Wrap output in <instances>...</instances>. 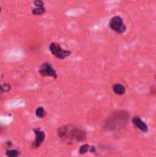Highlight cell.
I'll return each instance as SVG.
<instances>
[{"instance_id": "cell-15", "label": "cell", "mask_w": 156, "mask_h": 157, "mask_svg": "<svg viewBox=\"0 0 156 157\" xmlns=\"http://www.w3.org/2000/svg\"><path fill=\"white\" fill-rule=\"evenodd\" d=\"M0 12H1V7H0Z\"/></svg>"}, {"instance_id": "cell-2", "label": "cell", "mask_w": 156, "mask_h": 157, "mask_svg": "<svg viewBox=\"0 0 156 157\" xmlns=\"http://www.w3.org/2000/svg\"><path fill=\"white\" fill-rule=\"evenodd\" d=\"M50 52L53 54L54 56H56L59 59H64L66 57H68L71 54V51H66V50H63L60 45L58 43L53 42L50 43Z\"/></svg>"}, {"instance_id": "cell-3", "label": "cell", "mask_w": 156, "mask_h": 157, "mask_svg": "<svg viewBox=\"0 0 156 157\" xmlns=\"http://www.w3.org/2000/svg\"><path fill=\"white\" fill-rule=\"evenodd\" d=\"M109 27L111 30H113L114 31L121 34V33H124L125 30H126V26L123 22V19L119 17V16H116V17H113L110 21H109Z\"/></svg>"}, {"instance_id": "cell-14", "label": "cell", "mask_w": 156, "mask_h": 157, "mask_svg": "<svg viewBox=\"0 0 156 157\" xmlns=\"http://www.w3.org/2000/svg\"><path fill=\"white\" fill-rule=\"evenodd\" d=\"M4 90H3V87H2V85H0V97H2V96L4 95Z\"/></svg>"}, {"instance_id": "cell-13", "label": "cell", "mask_w": 156, "mask_h": 157, "mask_svg": "<svg viewBox=\"0 0 156 157\" xmlns=\"http://www.w3.org/2000/svg\"><path fill=\"white\" fill-rule=\"evenodd\" d=\"M34 4H35V6H37V8L43 7V2H41V1H36Z\"/></svg>"}, {"instance_id": "cell-8", "label": "cell", "mask_w": 156, "mask_h": 157, "mask_svg": "<svg viewBox=\"0 0 156 157\" xmlns=\"http://www.w3.org/2000/svg\"><path fill=\"white\" fill-rule=\"evenodd\" d=\"M36 116L38 118H44L46 116V111L42 107H40L36 110Z\"/></svg>"}, {"instance_id": "cell-4", "label": "cell", "mask_w": 156, "mask_h": 157, "mask_svg": "<svg viewBox=\"0 0 156 157\" xmlns=\"http://www.w3.org/2000/svg\"><path fill=\"white\" fill-rule=\"evenodd\" d=\"M40 75L42 76H50L54 78H57V75L55 70L53 68L49 63H44L40 65Z\"/></svg>"}, {"instance_id": "cell-5", "label": "cell", "mask_w": 156, "mask_h": 157, "mask_svg": "<svg viewBox=\"0 0 156 157\" xmlns=\"http://www.w3.org/2000/svg\"><path fill=\"white\" fill-rule=\"evenodd\" d=\"M34 132L36 134V139H35V141L32 146H33V148H38L43 142V141L45 139V134L42 131L38 130V129H35Z\"/></svg>"}, {"instance_id": "cell-12", "label": "cell", "mask_w": 156, "mask_h": 157, "mask_svg": "<svg viewBox=\"0 0 156 157\" xmlns=\"http://www.w3.org/2000/svg\"><path fill=\"white\" fill-rule=\"evenodd\" d=\"M2 87H3V90H4V92H9V91L11 89V86H10V85H9V84L2 85Z\"/></svg>"}, {"instance_id": "cell-9", "label": "cell", "mask_w": 156, "mask_h": 157, "mask_svg": "<svg viewBox=\"0 0 156 157\" xmlns=\"http://www.w3.org/2000/svg\"><path fill=\"white\" fill-rule=\"evenodd\" d=\"M45 12V9L43 8V7H40V8H37L36 7V9H34L33 10H32V14H34V15H42L43 13Z\"/></svg>"}, {"instance_id": "cell-6", "label": "cell", "mask_w": 156, "mask_h": 157, "mask_svg": "<svg viewBox=\"0 0 156 157\" xmlns=\"http://www.w3.org/2000/svg\"><path fill=\"white\" fill-rule=\"evenodd\" d=\"M132 123L135 125V127H137L138 129H140L141 131H144V132L148 131V127H147V125L140 120V117H134V118L132 119Z\"/></svg>"}, {"instance_id": "cell-1", "label": "cell", "mask_w": 156, "mask_h": 157, "mask_svg": "<svg viewBox=\"0 0 156 157\" xmlns=\"http://www.w3.org/2000/svg\"><path fill=\"white\" fill-rule=\"evenodd\" d=\"M58 135L64 141L67 143L82 141L86 137V133L83 130L72 125H66L61 127L58 130Z\"/></svg>"}, {"instance_id": "cell-10", "label": "cell", "mask_w": 156, "mask_h": 157, "mask_svg": "<svg viewBox=\"0 0 156 157\" xmlns=\"http://www.w3.org/2000/svg\"><path fill=\"white\" fill-rule=\"evenodd\" d=\"M19 152L17 150H9L7 151V155L9 157H18Z\"/></svg>"}, {"instance_id": "cell-7", "label": "cell", "mask_w": 156, "mask_h": 157, "mask_svg": "<svg viewBox=\"0 0 156 157\" xmlns=\"http://www.w3.org/2000/svg\"><path fill=\"white\" fill-rule=\"evenodd\" d=\"M113 91L117 95H123L125 93V87H124V85H122L120 84H116L113 85Z\"/></svg>"}, {"instance_id": "cell-11", "label": "cell", "mask_w": 156, "mask_h": 157, "mask_svg": "<svg viewBox=\"0 0 156 157\" xmlns=\"http://www.w3.org/2000/svg\"><path fill=\"white\" fill-rule=\"evenodd\" d=\"M88 149H89V145H88V144L83 145V146L80 148V153H81V154H84V153H85V152L88 151Z\"/></svg>"}]
</instances>
